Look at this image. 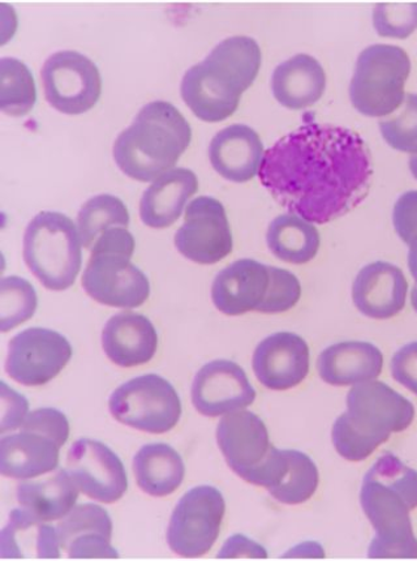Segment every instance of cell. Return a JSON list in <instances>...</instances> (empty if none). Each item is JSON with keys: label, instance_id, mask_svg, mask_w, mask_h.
<instances>
[{"label": "cell", "instance_id": "cell-7", "mask_svg": "<svg viewBox=\"0 0 417 561\" xmlns=\"http://www.w3.org/2000/svg\"><path fill=\"white\" fill-rule=\"evenodd\" d=\"M360 504L375 537L369 546L372 559H417V539L409 512L417 504L405 492L366 474Z\"/></svg>", "mask_w": 417, "mask_h": 561}, {"label": "cell", "instance_id": "cell-30", "mask_svg": "<svg viewBox=\"0 0 417 561\" xmlns=\"http://www.w3.org/2000/svg\"><path fill=\"white\" fill-rule=\"evenodd\" d=\"M266 243L273 255L290 264H305L317 256L321 239L312 222L297 215L278 216L269 225Z\"/></svg>", "mask_w": 417, "mask_h": 561}, {"label": "cell", "instance_id": "cell-12", "mask_svg": "<svg viewBox=\"0 0 417 561\" xmlns=\"http://www.w3.org/2000/svg\"><path fill=\"white\" fill-rule=\"evenodd\" d=\"M72 346L63 334L46 328H30L9 345L5 371L26 387H40L56 379L72 358Z\"/></svg>", "mask_w": 417, "mask_h": 561}, {"label": "cell", "instance_id": "cell-9", "mask_svg": "<svg viewBox=\"0 0 417 561\" xmlns=\"http://www.w3.org/2000/svg\"><path fill=\"white\" fill-rule=\"evenodd\" d=\"M225 502L213 485L189 490L175 506L167 529L170 549L183 558H200L220 537Z\"/></svg>", "mask_w": 417, "mask_h": 561}, {"label": "cell", "instance_id": "cell-28", "mask_svg": "<svg viewBox=\"0 0 417 561\" xmlns=\"http://www.w3.org/2000/svg\"><path fill=\"white\" fill-rule=\"evenodd\" d=\"M134 471L139 488L154 497L174 494L186 477L182 456L163 443L143 446L135 456Z\"/></svg>", "mask_w": 417, "mask_h": 561}, {"label": "cell", "instance_id": "cell-11", "mask_svg": "<svg viewBox=\"0 0 417 561\" xmlns=\"http://www.w3.org/2000/svg\"><path fill=\"white\" fill-rule=\"evenodd\" d=\"M346 414L360 434L384 444L390 435L412 426L415 408L385 382L372 380L361 382L348 392Z\"/></svg>", "mask_w": 417, "mask_h": 561}, {"label": "cell", "instance_id": "cell-37", "mask_svg": "<svg viewBox=\"0 0 417 561\" xmlns=\"http://www.w3.org/2000/svg\"><path fill=\"white\" fill-rule=\"evenodd\" d=\"M270 283L268 293L257 312L282 313L296 307L302 298V285L290 271L269 266Z\"/></svg>", "mask_w": 417, "mask_h": 561}, {"label": "cell", "instance_id": "cell-8", "mask_svg": "<svg viewBox=\"0 0 417 561\" xmlns=\"http://www.w3.org/2000/svg\"><path fill=\"white\" fill-rule=\"evenodd\" d=\"M114 419L148 434H166L182 416V401L173 385L155 374L142 375L115 389L108 400Z\"/></svg>", "mask_w": 417, "mask_h": 561}, {"label": "cell", "instance_id": "cell-15", "mask_svg": "<svg viewBox=\"0 0 417 561\" xmlns=\"http://www.w3.org/2000/svg\"><path fill=\"white\" fill-rule=\"evenodd\" d=\"M255 400V388L235 362H210L195 376L193 403L197 412L205 416L215 419L234 413L251 407Z\"/></svg>", "mask_w": 417, "mask_h": 561}, {"label": "cell", "instance_id": "cell-33", "mask_svg": "<svg viewBox=\"0 0 417 561\" xmlns=\"http://www.w3.org/2000/svg\"><path fill=\"white\" fill-rule=\"evenodd\" d=\"M289 458V468L286 474L270 495L279 503L287 505L303 504L314 495L320 483V474L316 463L303 451L286 450Z\"/></svg>", "mask_w": 417, "mask_h": 561}, {"label": "cell", "instance_id": "cell-17", "mask_svg": "<svg viewBox=\"0 0 417 561\" xmlns=\"http://www.w3.org/2000/svg\"><path fill=\"white\" fill-rule=\"evenodd\" d=\"M217 443L230 469L242 479L270 454L268 427L247 410L225 414L217 427Z\"/></svg>", "mask_w": 417, "mask_h": 561}, {"label": "cell", "instance_id": "cell-14", "mask_svg": "<svg viewBox=\"0 0 417 561\" xmlns=\"http://www.w3.org/2000/svg\"><path fill=\"white\" fill-rule=\"evenodd\" d=\"M67 471L79 490L88 497L112 504L120 501L128 490L125 465L104 443L81 439L67 455Z\"/></svg>", "mask_w": 417, "mask_h": 561}, {"label": "cell", "instance_id": "cell-31", "mask_svg": "<svg viewBox=\"0 0 417 561\" xmlns=\"http://www.w3.org/2000/svg\"><path fill=\"white\" fill-rule=\"evenodd\" d=\"M129 211L119 197L97 195L83 205L78 216V229L81 242L92 250L95 242L113 228H128Z\"/></svg>", "mask_w": 417, "mask_h": 561}, {"label": "cell", "instance_id": "cell-13", "mask_svg": "<svg viewBox=\"0 0 417 561\" xmlns=\"http://www.w3.org/2000/svg\"><path fill=\"white\" fill-rule=\"evenodd\" d=\"M175 248L197 264H216L228 257L234 239L223 204L210 196L190 202L184 224L176 231Z\"/></svg>", "mask_w": 417, "mask_h": 561}, {"label": "cell", "instance_id": "cell-6", "mask_svg": "<svg viewBox=\"0 0 417 561\" xmlns=\"http://www.w3.org/2000/svg\"><path fill=\"white\" fill-rule=\"evenodd\" d=\"M412 60L399 46L372 45L361 51L350 85V99L366 116H386L405 101Z\"/></svg>", "mask_w": 417, "mask_h": 561}, {"label": "cell", "instance_id": "cell-26", "mask_svg": "<svg viewBox=\"0 0 417 561\" xmlns=\"http://www.w3.org/2000/svg\"><path fill=\"white\" fill-rule=\"evenodd\" d=\"M326 73L316 58L308 54L280 64L271 78V91L280 105L291 111H302L323 98Z\"/></svg>", "mask_w": 417, "mask_h": 561}, {"label": "cell", "instance_id": "cell-43", "mask_svg": "<svg viewBox=\"0 0 417 561\" xmlns=\"http://www.w3.org/2000/svg\"><path fill=\"white\" fill-rule=\"evenodd\" d=\"M218 558L221 559H239V558H248V559H266L268 558V552L264 549L263 546H259L244 536H234L228 539V542L224 543L220 553H218Z\"/></svg>", "mask_w": 417, "mask_h": 561}, {"label": "cell", "instance_id": "cell-3", "mask_svg": "<svg viewBox=\"0 0 417 561\" xmlns=\"http://www.w3.org/2000/svg\"><path fill=\"white\" fill-rule=\"evenodd\" d=\"M193 140V128L166 101L150 102L115 140L116 165L131 180L153 182L173 170Z\"/></svg>", "mask_w": 417, "mask_h": 561}, {"label": "cell", "instance_id": "cell-4", "mask_svg": "<svg viewBox=\"0 0 417 561\" xmlns=\"http://www.w3.org/2000/svg\"><path fill=\"white\" fill-rule=\"evenodd\" d=\"M135 238L127 228L107 230L93 245L83 276L88 296L116 309H138L150 296L146 273L132 264Z\"/></svg>", "mask_w": 417, "mask_h": 561}, {"label": "cell", "instance_id": "cell-42", "mask_svg": "<svg viewBox=\"0 0 417 561\" xmlns=\"http://www.w3.org/2000/svg\"><path fill=\"white\" fill-rule=\"evenodd\" d=\"M392 375L395 381L417 396V341L394 354Z\"/></svg>", "mask_w": 417, "mask_h": 561}, {"label": "cell", "instance_id": "cell-35", "mask_svg": "<svg viewBox=\"0 0 417 561\" xmlns=\"http://www.w3.org/2000/svg\"><path fill=\"white\" fill-rule=\"evenodd\" d=\"M382 138L399 152L417 154V94H406L399 113L380 122Z\"/></svg>", "mask_w": 417, "mask_h": 561}, {"label": "cell", "instance_id": "cell-1", "mask_svg": "<svg viewBox=\"0 0 417 561\" xmlns=\"http://www.w3.org/2000/svg\"><path fill=\"white\" fill-rule=\"evenodd\" d=\"M258 175L291 215L323 225L364 201L373 168L359 134L308 122L266 150Z\"/></svg>", "mask_w": 417, "mask_h": 561}, {"label": "cell", "instance_id": "cell-44", "mask_svg": "<svg viewBox=\"0 0 417 561\" xmlns=\"http://www.w3.org/2000/svg\"><path fill=\"white\" fill-rule=\"evenodd\" d=\"M409 252H408V268L412 272L414 279L416 280L417 286V232L413 238V241L409 242Z\"/></svg>", "mask_w": 417, "mask_h": 561}, {"label": "cell", "instance_id": "cell-32", "mask_svg": "<svg viewBox=\"0 0 417 561\" xmlns=\"http://www.w3.org/2000/svg\"><path fill=\"white\" fill-rule=\"evenodd\" d=\"M37 102V88L33 75L22 60H0V108L11 116H24Z\"/></svg>", "mask_w": 417, "mask_h": 561}, {"label": "cell", "instance_id": "cell-27", "mask_svg": "<svg viewBox=\"0 0 417 561\" xmlns=\"http://www.w3.org/2000/svg\"><path fill=\"white\" fill-rule=\"evenodd\" d=\"M57 528L40 522L26 510H13L2 531V558L59 559Z\"/></svg>", "mask_w": 417, "mask_h": 561}, {"label": "cell", "instance_id": "cell-36", "mask_svg": "<svg viewBox=\"0 0 417 561\" xmlns=\"http://www.w3.org/2000/svg\"><path fill=\"white\" fill-rule=\"evenodd\" d=\"M373 25L381 37L405 39L417 30V3H380Z\"/></svg>", "mask_w": 417, "mask_h": 561}, {"label": "cell", "instance_id": "cell-10", "mask_svg": "<svg viewBox=\"0 0 417 561\" xmlns=\"http://www.w3.org/2000/svg\"><path fill=\"white\" fill-rule=\"evenodd\" d=\"M45 98L58 112L84 114L97 104L102 78L94 61L78 51H58L45 61L43 72Z\"/></svg>", "mask_w": 417, "mask_h": 561}, {"label": "cell", "instance_id": "cell-21", "mask_svg": "<svg viewBox=\"0 0 417 561\" xmlns=\"http://www.w3.org/2000/svg\"><path fill=\"white\" fill-rule=\"evenodd\" d=\"M264 144L255 129L232 125L218 133L209 146L211 167L230 182H250L259 173Z\"/></svg>", "mask_w": 417, "mask_h": 561}, {"label": "cell", "instance_id": "cell-5", "mask_svg": "<svg viewBox=\"0 0 417 561\" xmlns=\"http://www.w3.org/2000/svg\"><path fill=\"white\" fill-rule=\"evenodd\" d=\"M78 226L59 211H40L25 230V264L46 289L63 291L77 280L83 265Z\"/></svg>", "mask_w": 417, "mask_h": 561}, {"label": "cell", "instance_id": "cell-34", "mask_svg": "<svg viewBox=\"0 0 417 561\" xmlns=\"http://www.w3.org/2000/svg\"><path fill=\"white\" fill-rule=\"evenodd\" d=\"M37 307V293L28 279L10 276L0 280V330L3 333L32 319Z\"/></svg>", "mask_w": 417, "mask_h": 561}, {"label": "cell", "instance_id": "cell-45", "mask_svg": "<svg viewBox=\"0 0 417 561\" xmlns=\"http://www.w3.org/2000/svg\"><path fill=\"white\" fill-rule=\"evenodd\" d=\"M409 170H412L415 180H417V154H414L412 159H409Z\"/></svg>", "mask_w": 417, "mask_h": 561}, {"label": "cell", "instance_id": "cell-2", "mask_svg": "<svg viewBox=\"0 0 417 561\" xmlns=\"http://www.w3.org/2000/svg\"><path fill=\"white\" fill-rule=\"evenodd\" d=\"M262 60V49L255 39L245 36L224 39L201 64L184 75L182 98L198 119L210 123L228 119L238 111L242 94L255 83Z\"/></svg>", "mask_w": 417, "mask_h": 561}, {"label": "cell", "instance_id": "cell-20", "mask_svg": "<svg viewBox=\"0 0 417 561\" xmlns=\"http://www.w3.org/2000/svg\"><path fill=\"white\" fill-rule=\"evenodd\" d=\"M408 283L398 266L386 262L368 264L354 280L352 299L366 317L386 320L405 309Z\"/></svg>", "mask_w": 417, "mask_h": 561}, {"label": "cell", "instance_id": "cell-19", "mask_svg": "<svg viewBox=\"0 0 417 561\" xmlns=\"http://www.w3.org/2000/svg\"><path fill=\"white\" fill-rule=\"evenodd\" d=\"M270 283L269 266L252 259H242L225 266L215 278L211 299L229 317L257 311Z\"/></svg>", "mask_w": 417, "mask_h": 561}, {"label": "cell", "instance_id": "cell-38", "mask_svg": "<svg viewBox=\"0 0 417 561\" xmlns=\"http://www.w3.org/2000/svg\"><path fill=\"white\" fill-rule=\"evenodd\" d=\"M332 439L335 450L347 461L359 462L364 461L373 454L375 449L382 446L378 440L371 439L354 428L347 414L344 413L335 421Z\"/></svg>", "mask_w": 417, "mask_h": 561}, {"label": "cell", "instance_id": "cell-46", "mask_svg": "<svg viewBox=\"0 0 417 561\" xmlns=\"http://www.w3.org/2000/svg\"><path fill=\"white\" fill-rule=\"evenodd\" d=\"M412 304H413L415 311L417 312V286H415L412 291Z\"/></svg>", "mask_w": 417, "mask_h": 561}, {"label": "cell", "instance_id": "cell-40", "mask_svg": "<svg viewBox=\"0 0 417 561\" xmlns=\"http://www.w3.org/2000/svg\"><path fill=\"white\" fill-rule=\"evenodd\" d=\"M393 222L396 234L409 244L417 232V191H408L396 201Z\"/></svg>", "mask_w": 417, "mask_h": 561}, {"label": "cell", "instance_id": "cell-29", "mask_svg": "<svg viewBox=\"0 0 417 561\" xmlns=\"http://www.w3.org/2000/svg\"><path fill=\"white\" fill-rule=\"evenodd\" d=\"M79 488L67 470H58L46 481L22 483L18 488V502L44 523L58 522L73 510Z\"/></svg>", "mask_w": 417, "mask_h": 561}, {"label": "cell", "instance_id": "cell-23", "mask_svg": "<svg viewBox=\"0 0 417 561\" xmlns=\"http://www.w3.org/2000/svg\"><path fill=\"white\" fill-rule=\"evenodd\" d=\"M384 368L380 348L364 341H345L320 354V378L327 385L348 387L378 379Z\"/></svg>", "mask_w": 417, "mask_h": 561}, {"label": "cell", "instance_id": "cell-24", "mask_svg": "<svg viewBox=\"0 0 417 561\" xmlns=\"http://www.w3.org/2000/svg\"><path fill=\"white\" fill-rule=\"evenodd\" d=\"M198 191L193 170L176 168L155 180L140 202L143 225L152 229H166L179 220L190 197Z\"/></svg>", "mask_w": 417, "mask_h": 561}, {"label": "cell", "instance_id": "cell-16", "mask_svg": "<svg viewBox=\"0 0 417 561\" xmlns=\"http://www.w3.org/2000/svg\"><path fill=\"white\" fill-rule=\"evenodd\" d=\"M310 347L291 332H278L259 342L252 359L257 380L271 391H287L302 385L310 374Z\"/></svg>", "mask_w": 417, "mask_h": 561}, {"label": "cell", "instance_id": "cell-18", "mask_svg": "<svg viewBox=\"0 0 417 561\" xmlns=\"http://www.w3.org/2000/svg\"><path fill=\"white\" fill-rule=\"evenodd\" d=\"M60 549L71 559H115L113 522L97 504L74 506L57 526Z\"/></svg>", "mask_w": 417, "mask_h": 561}, {"label": "cell", "instance_id": "cell-25", "mask_svg": "<svg viewBox=\"0 0 417 561\" xmlns=\"http://www.w3.org/2000/svg\"><path fill=\"white\" fill-rule=\"evenodd\" d=\"M60 446L45 435L22 430L0 440V473L33 479L58 469Z\"/></svg>", "mask_w": 417, "mask_h": 561}, {"label": "cell", "instance_id": "cell-39", "mask_svg": "<svg viewBox=\"0 0 417 561\" xmlns=\"http://www.w3.org/2000/svg\"><path fill=\"white\" fill-rule=\"evenodd\" d=\"M20 428L50 437L60 447H63L70 437V422L63 413L53 408L33 410Z\"/></svg>", "mask_w": 417, "mask_h": 561}, {"label": "cell", "instance_id": "cell-22", "mask_svg": "<svg viewBox=\"0 0 417 561\" xmlns=\"http://www.w3.org/2000/svg\"><path fill=\"white\" fill-rule=\"evenodd\" d=\"M102 347L107 358L120 367L147 365L159 348V334L142 314L121 312L108 319L102 332Z\"/></svg>", "mask_w": 417, "mask_h": 561}, {"label": "cell", "instance_id": "cell-41", "mask_svg": "<svg viewBox=\"0 0 417 561\" xmlns=\"http://www.w3.org/2000/svg\"><path fill=\"white\" fill-rule=\"evenodd\" d=\"M30 402L23 394L13 391L12 388L2 382V422H0V433L13 431L23 426L28 416Z\"/></svg>", "mask_w": 417, "mask_h": 561}]
</instances>
